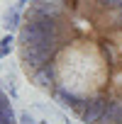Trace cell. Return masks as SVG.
Listing matches in <instances>:
<instances>
[{"mask_svg": "<svg viewBox=\"0 0 122 124\" xmlns=\"http://www.w3.org/2000/svg\"><path fill=\"white\" fill-rule=\"evenodd\" d=\"M17 58L81 124H122V0H27Z\"/></svg>", "mask_w": 122, "mask_h": 124, "instance_id": "6da1fadb", "label": "cell"}, {"mask_svg": "<svg viewBox=\"0 0 122 124\" xmlns=\"http://www.w3.org/2000/svg\"><path fill=\"white\" fill-rule=\"evenodd\" d=\"M0 124H17V117H15L12 102H10V97L5 95L3 88H0Z\"/></svg>", "mask_w": 122, "mask_h": 124, "instance_id": "7a4b0ae2", "label": "cell"}, {"mask_svg": "<svg viewBox=\"0 0 122 124\" xmlns=\"http://www.w3.org/2000/svg\"><path fill=\"white\" fill-rule=\"evenodd\" d=\"M20 124H37V119L29 117V114H22V117H20Z\"/></svg>", "mask_w": 122, "mask_h": 124, "instance_id": "3957f363", "label": "cell"}]
</instances>
